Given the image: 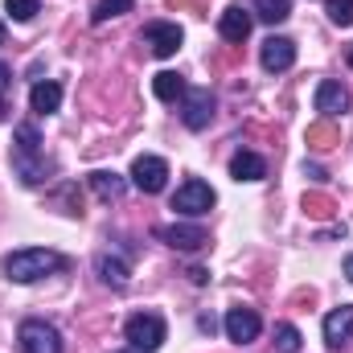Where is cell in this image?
Segmentation results:
<instances>
[{"label": "cell", "mask_w": 353, "mask_h": 353, "mask_svg": "<svg viewBox=\"0 0 353 353\" xmlns=\"http://www.w3.org/2000/svg\"><path fill=\"white\" fill-rule=\"evenodd\" d=\"M259 329H263V321H259L255 308H230V312H226V337H230V341L251 345V341L259 337Z\"/></svg>", "instance_id": "obj_10"}, {"label": "cell", "mask_w": 353, "mask_h": 353, "mask_svg": "<svg viewBox=\"0 0 353 353\" xmlns=\"http://www.w3.org/2000/svg\"><path fill=\"white\" fill-rule=\"evenodd\" d=\"M325 12H329V21L333 25H353V0H325Z\"/></svg>", "instance_id": "obj_26"}, {"label": "cell", "mask_w": 353, "mask_h": 353, "mask_svg": "<svg viewBox=\"0 0 353 353\" xmlns=\"http://www.w3.org/2000/svg\"><path fill=\"white\" fill-rule=\"evenodd\" d=\"M94 275H99L103 283H111V288H128V275H132V267L123 263L119 255L103 251V255H94Z\"/></svg>", "instance_id": "obj_15"}, {"label": "cell", "mask_w": 353, "mask_h": 353, "mask_svg": "<svg viewBox=\"0 0 353 353\" xmlns=\"http://www.w3.org/2000/svg\"><path fill=\"white\" fill-rule=\"evenodd\" d=\"M304 176H308V181H325V169H321V165H308V161H304Z\"/></svg>", "instance_id": "obj_28"}, {"label": "cell", "mask_w": 353, "mask_h": 353, "mask_svg": "<svg viewBox=\"0 0 353 353\" xmlns=\"http://www.w3.org/2000/svg\"><path fill=\"white\" fill-rule=\"evenodd\" d=\"M90 189H94L103 201H119L123 189H128V181H123L119 173H90Z\"/></svg>", "instance_id": "obj_20"}, {"label": "cell", "mask_w": 353, "mask_h": 353, "mask_svg": "<svg viewBox=\"0 0 353 353\" xmlns=\"http://www.w3.org/2000/svg\"><path fill=\"white\" fill-rule=\"evenodd\" d=\"M214 201H218V197H214V189H210L205 181H197V176H193V181H185V185L173 193V210H176V214H185V218H201V214H210V210H214Z\"/></svg>", "instance_id": "obj_4"}, {"label": "cell", "mask_w": 353, "mask_h": 353, "mask_svg": "<svg viewBox=\"0 0 353 353\" xmlns=\"http://www.w3.org/2000/svg\"><path fill=\"white\" fill-rule=\"evenodd\" d=\"M181 99H185V107H181L185 128H189V132H205V128H210V119H214V107H218V103H214V94H210L205 87H193V90H185Z\"/></svg>", "instance_id": "obj_5"}, {"label": "cell", "mask_w": 353, "mask_h": 353, "mask_svg": "<svg viewBox=\"0 0 353 353\" xmlns=\"http://www.w3.org/2000/svg\"><path fill=\"white\" fill-rule=\"evenodd\" d=\"M62 267H66V255L46 251V247H25V251H12L4 259V275L12 283H33V279L50 275V271H62Z\"/></svg>", "instance_id": "obj_1"}, {"label": "cell", "mask_w": 353, "mask_h": 353, "mask_svg": "<svg viewBox=\"0 0 353 353\" xmlns=\"http://www.w3.org/2000/svg\"><path fill=\"white\" fill-rule=\"evenodd\" d=\"M123 12H132V0H99V4L90 8V25H103V21L123 17Z\"/></svg>", "instance_id": "obj_22"}, {"label": "cell", "mask_w": 353, "mask_h": 353, "mask_svg": "<svg viewBox=\"0 0 353 353\" xmlns=\"http://www.w3.org/2000/svg\"><path fill=\"white\" fill-rule=\"evenodd\" d=\"M165 181H169V165L161 157H136L132 161V185L140 193H161Z\"/></svg>", "instance_id": "obj_7"}, {"label": "cell", "mask_w": 353, "mask_h": 353, "mask_svg": "<svg viewBox=\"0 0 353 353\" xmlns=\"http://www.w3.org/2000/svg\"><path fill=\"white\" fill-rule=\"evenodd\" d=\"M17 148H21V152H41V136H37L33 123H21V128H17Z\"/></svg>", "instance_id": "obj_27"}, {"label": "cell", "mask_w": 353, "mask_h": 353, "mask_svg": "<svg viewBox=\"0 0 353 353\" xmlns=\"http://www.w3.org/2000/svg\"><path fill=\"white\" fill-rule=\"evenodd\" d=\"M251 25H255V17H251V8H243V4H230V8L218 17L222 41H234V46H243V41L251 37Z\"/></svg>", "instance_id": "obj_9"}, {"label": "cell", "mask_w": 353, "mask_h": 353, "mask_svg": "<svg viewBox=\"0 0 353 353\" xmlns=\"http://www.w3.org/2000/svg\"><path fill=\"white\" fill-rule=\"evenodd\" d=\"M185 90H189V87H185V79H181V74H173V70H161V74L152 79V94H157L161 103H176Z\"/></svg>", "instance_id": "obj_19"}, {"label": "cell", "mask_w": 353, "mask_h": 353, "mask_svg": "<svg viewBox=\"0 0 353 353\" xmlns=\"http://www.w3.org/2000/svg\"><path fill=\"white\" fill-rule=\"evenodd\" d=\"M12 173L21 176L25 185H41L46 176L54 173V165L46 161V152H21V148H12Z\"/></svg>", "instance_id": "obj_11"}, {"label": "cell", "mask_w": 353, "mask_h": 353, "mask_svg": "<svg viewBox=\"0 0 353 353\" xmlns=\"http://www.w3.org/2000/svg\"><path fill=\"white\" fill-rule=\"evenodd\" d=\"M353 337V304H341L325 316V345L329 350H341Z\"/></svg>", "instance_id": "obj_14"}, {"label": "cell", "mask_w": 353, "mask_h": 353, "mask_svg": "<svg viewBox=\"0 0 353 353\" xmlns=\"http://www.w3.org/2000/svg\"><path fill=\"white\" fill-rule=\"evenodd\" d=\"M333 210H337V205H333L325 193H304V214H308V218H321V222H325V218H333Z\"/></svg>", "instance_id": "obj_23"}, {"label": "cell", "mask_w": 353, "mask_h": 353, "mask_svg": "<svg viewBox=\"0 0 353 353\" xmlns=\"http://www.w3.org/2000/svg\"><path fill=\"white\" fill-rule=\"evenodd\" d=\"M304 140H308L312 148H337V140H341V136H337V128H333L329 119H321V123H312V128H308V136H304Z\"/></svg>", "instance_id": "obj_21"}, {"label": "cell", "mask_w": 353, "mask_h": 353, "mask_svg": "<svg viewBox=\"0 0 353 353\" xmlns=\"http://www.w3.org/2000/svg\"><path fill=\"white\" fill-rule=\"evenodd\" d=\"M275 350L279 353H300V329H296V325H275Z\"/></svg>", "instance_id": "obj_24"}, {"label": "cell", "mask_w": 353, "mask_h": 353, "mask_svg": "<svg viewBox=\"0 0 353 353\" xmlns=\"http://www.w3.org/2000/svg\"><path fill=\"white\" fill-rule=\"evenodd\" d=\"M4 8H8L12 21H33L41 12V0H4Z\"/></svg>", "instance_id": "obj_25"}, {"label": "cell", "mask_w": 353, "mask_h": 353, "mask_svg": "<svg viewBox=\"0 0 353 353\" xmlns=\"http://www.w3.org/2000/svg\"><path fill=\"white\" fill-rule=\"evenodd\" d=\"M165 316H157V312H136V316H128V325H123V337L132 341V350L140 353H152L165 345Z\"/></svg>", "instance_id": "obj_2"}, {"label": "cell", "mask_w": 353, "mask_h": 353, "mask_svg": "<svg viewBox=\"0 0 353 353\" xmlns=\"http://www.w3.org/2000/svg\"><path fill=\"white\" fill-rule=\"evenodd\" d=\"M251 12L263 25H283L292 17V0H251Z\"/></svg>", "instance_id": "obj_18"}, {"label": "cell", "mask_w": 353, "mask_h": 353, "mask_svg": "<svg viewBox=\"0 0 353 353\" xmlns=\"http://www.w3.org/2000/svg\"><path fill=\"white\" fill-rule=\"evenodd\" d=\"M345 275H350V283H353V255L345 259Z\"/></svg>", "instance_id": "obj_30"}, {"label": "cell", "mask_w": 353, "mask_h": 353, "mask_svg": "<svg viewBox=\"0 0 353 353\" xmlns=\"http://www.w3.org/2000/svg\"><path fill=\"white\" fill-rule=\"evenodd\" d=\"M157 239L169 243L173 251H201L210 243V234L201 226H157Z\"/></svg>", "instance_id": "obj_12"}, {"label": "cell", "mask_w": 353, "mask_h": 353, "mask_svg": "<svg viewBox=\"0 0 353 353\" xmlns=\"http://www.w3.org/2000/svg\"><path fill=\"white\" fill-rule=\"evenodd\" d=\"M119 353H140V350H119Z\"/></svg>", "instance_id": "obj_33"}, {"label": "cell", "mask_w": 353, "mask_h": 353, "mask_svg": "<svg viewBox=\"0 0 353 353\" xmlns=\"http://www.w3.org/2000/svg\"><path fill=\"white\" fill-rule=\"evenodd\" d=\"M140 41H148L157 58H173L176 50H181V41H185V33H181V25H173V21H148L144 33H140Z\"/></svg>", "instance_id": "obj_6"}, {"label": "cell", "mask_w": 353, "mask_h": 353, "mask_svg": "<svg viewBox=\"0 0 353 353\" xmlns=\"http://www.w3.org/2000/svg\"><path fill=\"white\" fill-rule=\"evenodd\" d=\"M8 79H12V70L0 62V99H4V90H8Z\"/></svg>", "instance_id": "obj_29"}, {"label": "cell", "mask_w": 353, "mask_h": 353, "mask_svg": "<svg viewBox=\"0 0 353 353\" xmlns=\"http://www.w3.org/2000/svg\"><path fill=\"white\" fill-rule=\"evenodd\" d=\"M17 345H21V353H62V333L50 321L33 316L17 329Z\"/></svg>", "instance_id": "obj_3"}, {"label": "cell", "mask_w": 353, "mask_h": 353, "mask_svg": "<svg viewBox=\"0 0 353 353\" xmlns=\"http://www.w3.org/2000/svg\"><path fill=\"white\" fill-rule=\"evenodd\" d=\"M230 176H234V181H263L267 161L259 152H234V157H230Z\"/></svg>", "instance_id": "obj_16"}, {"label": "cell", "mask_w": 353, "mask_h": 353, "mask_svg": "<svg viewBox=\"0 0 353 353\" xmlns=\"http://www.w3.org/2000/svg\"><path fill=\"white\" fill-rule=\"evenodd\" d=\"M259 62H263L267 74H283L296 66V41L292 37H267L263 50H259Z\"/></svg>", "instance_id": "obj_8"}, {"label": "cell", "mask_w": 353, "mask_h": 353, "mask_svg": "<svg viewBox=\"0 0 353 353\" xmlns=\"http://www.w3.org/2000/svg\"><path fill=\"white\" fill-rule=\"evenodd\" d=\"M29 107H33L37 115H54V111L62 107V87H58V83H37V87L29 90Z\"/></svg>", "instance_id": "obj_17"}, {"label": "cell", "mask_w": 353, "mask_h": 353, "mask_svg": "<svg viewBox=\"0 0 353 353\" xmlns=\"http://www.w3.org/2000/svg\"><path fill=\"white\" fill-rule=\"evenodd\" d=\"M345 62H350V70H353V46H350V54H345Z\"/></svg>", "instance_id": "obj_31"}, {"label": "cell", "mask_w": 353, "mask_h": 353, "mask_svg": "<svg viewBox=\"0 0 353 353\" xmlns=\"http://www.w3.org/2000/svg\"><path fill=\"white\" fill-rule=\"evenodd\" d=\"M0 46H4V25H0Z\"/></svg>", "instance_id": "obj_32"}, {"label": "cell", "mask_w": 353, "mask_h": 353, "mask_svg": "<svg viewBox=\"0 0 353 353\" xmlns=\"http://www.w3.org/2000/svg\"><path fill=\"white\" fill-rule=\"evenodd\" d=\"M312 103H316V111H321L325 119H337V115H345V111H350V90L329 79V83H321V87H316V99H312Z\"/></svg>", "instance_id": "obj_13"}]
</instances>
